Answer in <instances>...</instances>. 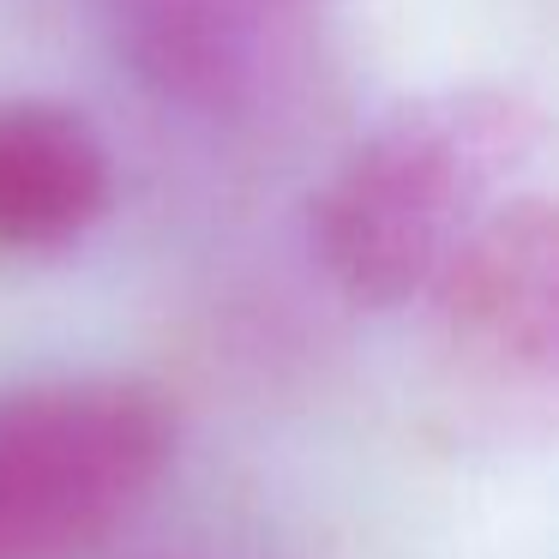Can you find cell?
Returning a JSON list of instances; mask_svg holds the SVG:
<instances>
[{
	"instance_id": "2",
	"label": "cell",
	"mask_w": 559,
	"mask_h": 559,
	"mask_svg": "<svg viewBox=\"0 0 559 559\" xmlns=\"http://www.w3.org/2000/svg\"><path fill=\"white\" fill-rule=\"evenodd\" d=\"M181 415L133 373L0 385V559H103L163 493Z\"/></svg>"
},
{
	"instance_id": "4",
	"label": "cell",
	"mask_w": 559,
	"mask_h": 559,
	"mask_svg": "<svg viewBox=\"0 0 559 559\" xmlns=\"http://www.w3.org/2000/svg\"><path fill=\"white\" fill-rule=\"evenodd\" d=\"M445 367L487 403L547 409L559 373V229L547 187L511 199L421 295Z\"/></svg>"
},
{
	"instance_id": "5",
	"label": "cell",
	"mask_w": 559,
	"mask_h": 559,
	"mask_svg": "<svg viewBox=\"0 0 559 559\" xmlns=\"http://www.w3.org/2000/svg\"><path fill=\"white\" fill-rule=\"evenodd\" d=\"M115 205V157L79 109L0 97V253H67Z\"/></svg>"
},
{
	"instance_id": "3",
	"label": "cell",
	"mask_w": 559,
	"mask_h": 559,
	"mask_svg": "<svg viewBox=\"0 0 559 559\" xmlns=\"http://www.w3.org/2000/svg\"><path fill=\"white\" fill-rule=\"evenodd\" d=\"M91 13L163 115L253 133L301 103L349 0H91Z\"/></svg>"
},
{
	"instance_id": "1",
	"label": "cell",
	"mask_w": 559,
	"mask_h": 559,
	"mask_svg": "<svg viewBox=\"0 0 559 559\" xmlns=\"http://www.w3.org/2000/svg\"><path fill=\"white\" fill-rule=\"evenodd\" d=\"M547 163V115L530 91L469 79L385 109L307 205V247L355 307H421L439 271L530 187Z\"/></svg>"
}]
</instances>
